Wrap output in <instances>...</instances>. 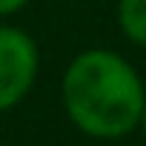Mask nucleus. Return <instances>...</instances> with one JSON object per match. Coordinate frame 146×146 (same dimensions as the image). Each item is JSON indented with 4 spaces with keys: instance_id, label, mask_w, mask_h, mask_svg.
<instances>
[{
    "instance_id": "obj_1",
    "label": "nucleus",
    "mask_w": 146,
    "mask_h": 146,
    "mask_svg": "<svg viewBox=\"0 0 146 146\" xmlns=\"http://www.w3.org/2000/svg\"><path fill=\"white\" fill-rule=\"evenodd\" d=\"M60 100L66 117L80 135L95 140H120L140 126L146 86L120 52L86 49L69 60Z\"/></svg>"
},
{
    "instance_id": "obj_2",
    "label": "nucleus",
    "mask_w": 146,
    "mask_h": 146,
    "mask_svg": "<svg viewBox=\"0 0 146 146\" xmlns=\"http://www.w3.org/2000/svg\"><path fill=\"white\" fill-rule=\"evenodd\" d=\"M40 72L37 43L20 26L0 23V112L15 109L35 86Z\"/></svg>"
},
{
    "instance_id": "obj_3",
    "label": "nucleus",
    "mask_w": 146,
    "mask_h": 146,
    "mask_svg": "<svg viewBox=\"0 0 146 146\" xmlns=\"http://www.w3.org/2000/svg\"><path fill=\"white\" fill-rule=\"evenodd\" d=\"M117 26L135 46L146 49V0H117Z\"/></svg>"
},
{
    "instance_id": "obj_4",
    "label": "nucleus",
    "mask_w": 146,
    "mask_h": 146,
    "mask_svg": "<svg viewBox=\"0 0 146 146\" xmlns=\"http://www.w3.org/2000/svg\"><path fill=\"white\" fill-rule=\"evenodd\" d=\"M32 0H0V17H9V15H17L20 9H26Z\"/></svg>"
},
{
    "instance_id": "obj_5",
    "label": "nucleus",
    "mask_w": 146,
    "mask_h": 146,
    "mask_svg": "<svg viewBox=\"0 0 146 146\" xmlns=\"http://www.w3.org/2000/svg\"><path fill=\"white\" fill-rule=\"evenodd\" d=\"M143 135H146V106H143V115H140V126H137Z\"/></svg>"
}]
</instances>
